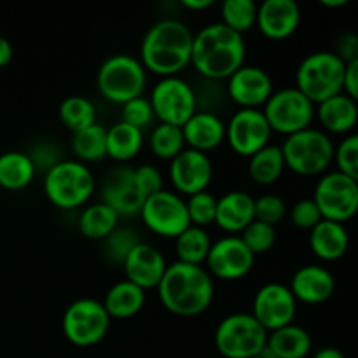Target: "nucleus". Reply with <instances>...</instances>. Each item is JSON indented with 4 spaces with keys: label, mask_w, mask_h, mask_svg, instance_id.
<instances>
[{
    "label": "nucleus",
    "mask_w": 358,
    "mask_h": 358,
    "mask_svg": "<svg viewBox=\"0 0 358 358\" xmlns=\"http://www.w3.org/2000/svg\"><path fill=\"white\" fill-rule=\"evenodd\" d=\"M243 35L236 34L222 23L206 24L192 37L191 63L196 72L206 80L229 79L245 65Z\"/></svg>",
    "instance_id": "f257e3e1"
},
{
    "label": "nucleus",
    "mask_w": 358,
    "mask_h": 358,
    "mask_svg": "<svg viewBox=\"0 0 358 358\" xmlns=\"http://www.w3.org/2000/svg\"><path fill=\"white\" fill-rule=\"evenodd\" d=\"M192 37L194 34L191 28L180 20L164 17L156 21L143 35L140 63L156 76H178L185 66L191 65Z\"/></svg>",
    "instance_id": "f03ea898"
},
{
    "label": "nucleus",
    "mask_w": 358,
    "mask_h": 358,
    "mask_svg": "<svg viewBox=\"0 0 358 358\" xmlns=\"http://www.w3.org/2000/svg\"><path fill=\"white\" fill-rule=\"evenodd\" d=\"M159 301L170 313L196 317L210 308L213 301V280L203 266L175 261L166 266L159 285Z\"/></svg>",
    "instance_id": "7ed1b4c3"
},
{
    "label": "nucleus",
    "mask_w": 358,
    "mask_h": 358,
    "mask_svg": "<svg viewBox=\"0 0 358 358\" xmlns=\"http://www.w3.org/2000/svg\"><path fill=\"white\" fill-rule=\"evenodd\" d=\"M346 63L334 51H317L299 63L296 87L313 103H322L334 94L343 93Z\"/></svg>",
    "instance_id": "20e7f679"
},
{
    "label": "nucleus",
    "mask_w": 358,
    "mask_h": 358,
    "mask_svg": "<svg viewBox=\"0 0 358 358\" xmlns=\"http://www.w3.org/2000/svg\"><path fill=\"white\" fill-rule=\"evenodd\" d=\"M285 168L303 177L325 173L334 161V143L322 129L306 128L287 136L280 147Z\"/></svg>",
    "instance_id": "39448f33"
},
{
    "label": "nucleus",
    "mask_w": 358,
    "mask_h": 358,
    "mask_svg": "<svg viewBox=\"0 0 358 358\" xmlns=\"http://www.w3.org/2000/svg\"><path fill=\"white\" fill-rule=\"evenodd\" d=\"M45 198L55 206L73 210L90 201L94 192L93 171L76 159H62L45 171Z\"/></svg>",
    "instance_id": "423d86ee"
},
{
    "label": "nucleus",
    "mask_w": 358,
    "mask_h": 358,
    "mask_svg": "<svg viewBox=\"0 0 358 358\" xmlns=\"http://www.w3.org/2000/svg\"><path fill=\"white\" fill-rule=\"evenodd\" d=\"M98 90L101 96L117 105L142 96L147 84V70L131 55H112L98 69Z\"/></svg>",
    "instance_id": "0eeeda50"
},
{
    "label": "nucleus",
    "mask_w": 358,
    "mask_h": 358,
    "mask_svg": "<svg viewBox=\"0 0 358 358\" xmlns=\"http://www.w3.org/2000/svg\"><path fill=\"white\" fill-rule=\"evenodd\" d=\"M268 331L250 313H233L215 329V348L226 358H254L266 348Z\"/></svg>",
    "instance_id": "6e6552de"
},
{
    "label": "nucleus",
    "mask_w": 358,
    "mask_h": 358,
    "mask_svg": "<svg viewBox=\"0 0 358 358\" xmlns=\"http://www.w3.org/2000/svg\"><path fill=\"white\" fill-rule=\"evenodd\" d=\"M271 131L282 135H294L303 129L311 128L315 119V103L308 100L296 86L273 91L269 100L262 108Z\"/></svg>",
    "instance_id": "1a4fd4ad"
},
{
    "label": "nucleus",
    "mask_w": 358,
    "mask_h": 358,
    "mask_svg": "<svg viewBox=\"0 0 358 358\" xmlns=\"http://www.w3.org/2000/svg\"><path fill=\"white\" fill-rule=\"evenodd\" d=\"M110 317L103 304L91 297L77 299L63 315V332L72 345L79 348L94 346L107 336Z\"/></svg>",
    "instance_id": "9d476101"
},
{
    "label": "nucleus",
    "mask_w": 358,
    "mask_h": 358,
    "mask_svg": "<svg viewBox=\"0 0 358 358\" xmlns=\"http://www.w3.org/2000/svg\"><path fill=\"white\" fill-rule=\"evenodd\" d=\"M313 201L322 219L345 224L358 210V180L338 170L329 171L317 182Z\"/></svg>",
    "instance_id": "9b49d317"
},
{
    "label": "nucleus",
    "mask_w": 358,
    "mask_h": 358,
    "mask_svg": "<svg viewBox=\"0 0 358 358\" xmlns=\"http://www.w3.org/2000/svg\"><path fill=\"white\" fill-rule=\"evenodd\" d=\"M149 101L154 117L178 128H182L196 112L194 87L178 76L161 77L150 91Z\"/></svg>",
    "instance_id": "f8f14e48"
},
{
    "label": "nucleus",
    "mask_w": 358,
    "mask_h": 358,
    "mask_svg": "<svg viewBox=\"0 0 358 358\" xmlns=\"http://www.w3.org/2000/svg\"><path fill=\"white\" fill-rule=\"evenodd\" d=\"M140 217L154 234L164 238H177L191 226L184 199L164 189L145 198L140 208Z\"/></svg>",
    "instance_id": "ddd939ff"
},
{
    "label": "nucleus",
    "mask_w": 358,
    "mask_h": 358,
    "mask_svg": "<svg viewBox=\"0 0 358 358\" xmlns=\"http://www.w3.org/2000/svg\"><path fill=\"white\" fill-rule=\"evenodd\" d=\"M271 128L261 108H240L226 124V140L238 156L250 157L269 145Z\"/></svg>",
    "instance_id": "4468645a"
},
{
    "label": "nucleus",
    "mask_w": 358,
    "mask_h": 358,
    "mask_svg": "<svg viewBox=\"0 0 358 358\" xmlns=\"http://www.w3.org/2000/svg\"><path fill=\"white\" fill-rule=\"evenodd\" d=\"M297 301L283 283H266L255 292L252 317L268 332L290 325L296 318Z\"/></svg>",
    "instance_id": "2eb2a0df"
},
{
    "label": "nucleus",
    "mask_w": 358,
    "mask_h": 358,
    "mask_svg": "<svg viewBox=\"0 0 358 358\" xmlns=\"http://www.w3.org/2000/svg\"><path fill=\"white\" fill-rule=\"evenodd\" d=\"M206 268L208 273L219 280H240L252 271L255 262V255L248 250L240 236H224L219 241L212 243L208 255H206Z\"/></svg>",
    "instance_id": "dca6fc26"
},
{
    "label": "nucleus",
    "mask_w": 358,
    "mask_h": 358,
    "mask_svg": "<svg viewBox=\"0 0 358 358\" xmlns=\"http://www.w3.org/2000/svg\"><path fill=\"white\" fill-rule=\"evenodd\" d=\"M170 182L180 194L192 196L206 191L213 177V166L205 152L184 149L170 161Z\"/></svg>",
    "instance_id": "f3484780"
},
{
    "label": "nucleus",
    "mask_w": 358,
    "mask_h": 358,
    "mask_svg": "<svg viewBox=\"0 0 358 358\" xmlns=\"http://www.w3.org/2000/svg\"><path fill=\"white\" fill-rule=\"evenodd\" d=\"M273 79L264 69L243 65L227 79L226 94L241 108L264 107L273 94Z\"/></svg>",
    "instance_id": "a211bd4d"
},
{
    "label": "nucleus",
    "mask_w": 358,
    "mask_h": 358,
    "mask_svg": "<svg viewBox=\"0 0 358 358\" xmlns=\"http://www.w3.org/2000/svg\"><path fill=\"white\" fill-rule=\"evenodd\" d=\"M133 170L135 168L129 166L114 168L105 177L103 187H101V203L110 206L119 217L136 215L145 201L133 180Z\"/></svg>",
    "instance_id": "6ab92c4d"
},
{
    "label": "nucleus",
    "mask_w": 358,
    "mask_h": 358,
    "mask_svg": "<svg viewBox=\"0 0 358 358\" xmlns=\"http://www.w3.org/2000/svg\"><path fill=\"white\" fill-rule=\"evenodd\" d=\"M301 23V7L296 0H264L257 6L255 24L264 37L283 41L297 30Z\"/></svg>",
    "instance_id": "aec40b11"
},
{
    "label": "nucleus",
    "mask_w": 358,
    "mask_h": 358,
    "mask_svg": "<svg viewBox=\"0 0 358 358\" xmlns=\"http://www.w3.org/2000/svg\"><path fill=\"white\" fill-rule=\"evenodd\" d=\"M122 266H124L126 280L145 290L156 289L159 285L168 264L164 261L163 254L156 247L140 241L126 255Z\"/></svg>",
    "instance_id": "412c9836"
},
{
    "label": "nucleus",
    "mask_w": 358,
    "mask_h": 358,
    "mask_svg": "<svg viewBox=\"0 0 358 358\" xmlns=\"http://www.w3.org/2000/svg\"><path fill=\"white\" fill-rule=\"evenodd\" d=\"M289 289L296 301L304 304H322L334 294L336 280L329 269L317 264H306L294 273Z\"/></svg>",
    "instance_id": "4be33fe9"
},
{
    "label": "nucleus",
    "mask_w": 358,
    "mask_h": 358,
    "mask_svg": "<svg viewBox=\"0 0 358 358\" xmlns=\"http://www.w3.org/2000/svg\"><path fill=\"white\" fill-rule=\"evenodd\" d=\"M182 135L189 149L206 154L226 140V124L219 114L196 110L194 115L182 126Z\"/></svg>",
    "instance_id": "5701e85b"
},
{
    "label": "nucleus",
    "mask_w": 358,
    "mask_h": 358,
    "mask_svg": "<svg viewBox=\"0 0 358 358\" xmlns=\"http://www.w3.org/2000/svg\"><path fill=\"white\" fill-rule=\"evenodd\" d=\"M254 220V198L248 192L229 191L217 199L215 224L226 233H241Z\"/></svg>",
    "instance_id": "b1692460"
},
{
    "label": "nucleus",
    "mask_w": 358,
    "mask_h": 358,
    "mask_svg": "<svg viewBox=\"0 0 358 358\" xmlns=\"http://www.w3.org/2000/svg\"><path fill=\"white\" fill-rule=\"evenodd\" d=\"M350 234L345 224L322 219L310 231V248L322 261H338L348 252Z\"/></svg>",
    "instance_id": "393cba45"
},
{
    "label": "nucleus",
    "mask_w": 358,
    "mask_h": 358,
    "mask_svg": "<svg viewBox=\"0 0 358 358\" xmlns=\"http://www.w3.org/2000/svg\"><path fill=\"white\" fill-rule=\"evenodd\" d=\"M315 115L318 117L325 131L343 135V133L353 131L358 119L357 100H352L345 93L334 94L322 103H318Z\"/></svg>",
    "instance_id": "a878e982"
},
{
    "label": "nucleus",
    "mask_w": 358,
    "mask_h": 358,
    "mask_svg": "<svg viewBox=\"0 0 358 358\" xmlns=\"http://www.w3.org/2000/svg\"><path fill=\"white\" fill-rule=\"evenodd\" d=\"M101 304L110 318H131L142 311L145 304V290L128 280H121L108 289Z\"/></svg>",
    "instance_id": "bb28decb"
},
{
    "label": "nucleus",
    "mask_w": 358,
    "mask_h": 358,
    "mask_svg": "<svg viewBox=\"0 0 358 358\" xmlns=\"http://www.w3.org/2000/svg\"><path fill=\"white\" fill-rule=\"evenodd\" d=\"M266 346L276 358H306L311 352V336L299 325H285L268 332Z\"/></svg>",
    "instance_id": "cd10ccee"
},
{
    "label": "nucleus",
    "mask_w": 358,
    "mask_h": 358,
    "mask_svg": "<svg viewBox=\"0 0 358 358\" xmlns=\"http://www.w3.org/2000/svg\"><path fill=\"white\" fill-rule=\"evenodd\" d=\"M35 166L30 156L20 150L0 154V187L20 191L28 187L35 177Z\"/></svg>",
    "instance_id": "c85d7f7f"
},
{
    "label": "nucleus",
    "mask_w": 358,
    "mask_h": 358,
    "mask_svg": "<svg viewBox=\"0 0 358 358\" xmlns=\"http://www.w3.org/2000/svg\"><path fill=\"white\" fill-rule=\"evenodd\" d=\"M143 143L142 129L119 121L107 129V156L119 163L136 157Z\"/></svg>",
    "instance_id": "c756f323"
},
{
    "label": "nucleus",
    "mask_w": 358,
    "mask_h": 358,
    "mask_svg": "<svg viewBox=\"0 0 358 358\" xmlns=\"http://www.w3.org/2000/svg\"><path fill=\"white\" fill-rule=\"evenodd\" d=\"M248 159V175L257 185L275 184L285 170V161L278 145H266Z\"/></svg>",
    "instance_id": "7c9ffc66"
},
{
    "label": "nucleus",
    "mask_w": 358,
    "mask_h": 358,
    "mask_svg": "<svg viewBox=\"0 0 358 358\" xmlns=\"http://www.w3.org/2000/svg\"><path fill=\"white\" fill-rule=\"evenodd\" d=\"M119 215L105 203H93L80 212L79 231L90 240H105L117 227Z\"/></svg>",
    "instance_id": "2f4dec72"
},
{
    "label": "nucleus",
    "mask_w": 358,
    "mask_h": 358,
    "mask_svg": "<svg viewBox=\"0 0 358 358\" xmlns=\"http://www.w3.org/2000/svg\"><path fill=\"white\" fill-rule=\"evenodd\" d=\"M212 240L206 229L198 226H189L175 238V252H177L178 262L185 264L201 266L206 261Z\"/></svg>",
    "instance_id": "473e14b6"
},
{
    "label": "nucleus",
    "mask_w": 358,
    "mask_h": 358,
    "mask_svg": "<svg viewBox=\"0 0 358 358\" xmlns=\"http://www.w3.org/2000/svg\"><path fill=\"white\" fill-rule=\"evenodd\" d=\"M72 152L77 159L83 161H100L107 156V128L98 122L72 136Z\"/></svg>",
    "instance_id": "72a5a7b5"
},
{
    "label": "nucleus",
    "mask_w": 358,
    "mask_h": 358,
    "mask_svg": "<svg viewBox=\"0 0 358 358\" xmlns=\"http://www.w3.org/2000/svg\"><path fill=\"white\" fill-rule=\"evenodd\" d=\"M59 121L70 129L77 133L86 129L96 122V108L90 98L84 96H69L62 101L58 108Z\"/></svg>",
    "instance_id": "f704fd0d"
},
{
    "label": "nucleus",
    "mask_w": 358,
    "mask_h": 358,
    "mask_svg": "<svg viewBox=\"0 0 358 358\" xmlns=\"http://www.w3.org/2000/svg\"><path fill=\"white\" fill-rule=\"evenodd\" d=\"M222 13V21L236 34L243 35L245 31L252 30L257 20V3L254 0H226L220 7Z\"/></svg>",
    "instance_id": "c9c22d12"
},
{
    "label": "nucleus",
    "mask_w": 358,
    "mask_h": 358,
    "mask_svg": "<svg viewBox=\"0 0 358 358\" xmlns=\"http://www.w3.org/2000/svg\"><path fill=\"white\" fill-rule=\"evenodd\" d=\"M150 150L156 157L159 159L171 161L175 156L184 150V135H182V128L171 124H164V122H159L156 128L150 133Z\"/></svg>",
    "instance_id": "e433bc0d"
},
{
    "label": "nucleus",
    "mask_w": 358,
    "mask_h": 358,
    "mask_svg": "<svg viewBox=\"0 0 358 358\" xmlns=\"http://www.w3.org/2000/svg\"><path fill=\"white\" fill-rule=\"evenodd\" d=\"M185 208H187L191 226H198L205 229L206 226L215 224L217 198L213 194H210L208 191L189 196V199L185 201Z\"/></svg>",
    "instance_id": "4c0bfd02"
},
{
    "label": "nucleus",
    "mask_w": 358,
    "mask_h": 358,
    "mask_svg": "<svg viewBox=\"0 0 358 358\" xmlns=\"http://www.w3.org/2000/svg\"><path fill=\"white\" fill-rule=\"evenodd\" d=\"M241 240L247 245L248 250L254 255L266 254V252L271 250L276 243V229L275 226H269V224L259 222L254 220L252 224H248L243 231H241Z\"/></svg>",
    "instance_id": "58836bf2"
},
{
    "label": "nucleus",
    "mask_w": 358,
    "mask_h": 358,
    "mask_svg": "<svg viewBox=\"0 0 358 358\" xmlns=\"http://www.w3.org/2000/svg\"><path fill=\"white\" fill-rule=\"evenodd\" d=\"M138 233L128 227H115L107 238H105V250L110 261L122 262L126 255L131 252L135 245H138Z\"/></svg>",
    "instance_id": "ea45409f"
},
{
    "label": "nucleus",
    "mask_w": 358,
    "mask_h": 358,
    "mask_svg": "<svg viewBox=\"0 0 358 358\" xmlns=\"http://www.w3.org/2000/svg\"><path fill=\"white\" fill-rule=\"evenodd\" d=\"M334 161L338 171L358 180V135H346L345 140L334 147Z\"/></svg>",
    "instance_id": "a19ab883"
},
{
    "label": "nucleus",
    "mask_w": 358,
    "mask_h": 358,
    "mask_svg": "<svg viewBox=\"0 0 358 358\" xmlns=\"http://www.w3.org/2000/svg\"><path fill=\"white\" fill-rule=\"evenodd\" d=\"M287 205L280 196L264 194L261 198L254 199V217L259 222L275 226L285 217Z\"/></svg>",
    "instance_id": "79ce46f5"
},
{
    "label": "nucleus",
    "mask_w": 358,
    "mask_h": 358,
    "mask_svg": "<svg viewBox=\"0 0 358 358\" xmlns=\"http://www.w3.org/2000/svg\"><path fill=\"white\" fill-rule=\"evenodd\" d=\"M122 122L129 126H135V128L142 129L145 126H149L150 122L154 121V110L150 107V101L149 98H133V100L126 101L122 105Z\"/></svg>",
    "instance_id": "37998d69"
},
{
    "label": "nucleus",
    "mask_w": 358,
    "mask_h": 358,
    "mask_svg": "<svg viewBox=\"0 0 358 358\" xmlns=\"http://www.w3.org/2000/svg\"><path fill=\"white\" fill-rule=\"evenodd\" d=\"M133 180L143 199L163 191V175L152 164H142L133 170Z\"/></svg>",
    "instance_id": "c03bdc74"
},
{
    "label": "nucleus",
    "mask_w": 358,
    "mask_h": 358,
    "mask_svg": "<svg viewBox=\"0 0 358 358\" xmlns=\"http://www.w3.org/2000/svg\"><path fill=\"white\" fill-rule=\"evenodd\" d=\"M290 220L297 229L311 231L322 220V213L313 199H299L290 208Z\"/></svg>",
    "instance_id": "a18cd8bd"
},
{
    "label": "nucleus",
    "mask_w": 358,
    "mask_h": 358,
    "mask_svg": "<svg viewBox=\"0 0 358 358\" xmlns=\"http://www.w3.org/2000/svg\"><path fill=\"white\" fill-rule=\"evenodd\" d=\"M28 156H30L35 170H44V171L51 170L55 164H58L59 161H62V157H59V149L52 142L37 143Z\"/></svg>",
    "instance_id": "49530a36"
},
{
    "label": "nucleus",
    "mask_w": 358,
    "mask_h": 358,
    "mask_svg": "<svg viewBox=\"0 0 358 358\" xmlns=\"http://www.w3.org/2000/svg\"><path fill=\"white\" fill-rule=\"evenodd\" d=\"M343 93L352 100L358 98V59L346 63L345 77H343Z\"/></svg>",
    "instance_id": "de8ad7c7"
},
{
    "label": "nucleus",
    "mask_w": 358,
    "mask_h": 358,
    "mask_svg": "<svg viewBox=\"0 0 358 358\" xmlns=\"http://www.w3.org/2000/svg\"><path fill=\"white\" fill-rule=\"evenodd\" d=\"M345 63L358 59V38L355 35H345L343 42L339 44L338 51H334Z\"/></svg>",
    "instance_id": "09e8293b"
},
{
    "label": "nucleus",
    "mask_w": 358,
    "mask_h": 358,
    "mask_svg": "<svg viewBox=\"0 0 358 358\" xmlns=\"http://www.w3.org/2000/svg\"><path fill=\"white\" fill-rule=\"evenodd\" d=\"M10 59H13V45L6 37L0 35V69L9 65Z\"/></svg>",
    "instance_id": "8fccbe9b"
},
{
    "label": "nucleus",
    "mask_w": 358,
    "mask_h": 358,
    "mask_svg": "<svg viewBox=\"0 0 358 358\" xmlns=\"http://www.w3.org/2000/svg\"><path fill=\"white\" fill-rule=\"evenodd\" d=\"M182 6L191 10H203L213 6V0H182Z\"/></svg>",
    "instance_id": "3c124183"
},
{
    "label": "nucleus",
    "mask_w": 358,
    "mask_h": 358,
    "mask_svg": "<svg viewBox=\"0 0 358 358\" xmlns=\"http://www.w3.org/2000/svg\"><path fill=\"white\" fill-rule=\"evenodd\" d=\"M313 358H346V357L341 350L332 348V346H325V348L318 350V352L315 353Z\"/></svg>",
    "instance_id": "603ef678"
},
{
    "label": "nucleus",
    "mask_w": 358,
    "mask_h": 358,
    "mask_svg": "<svg viewBox=\"0 0 358 358\" xmlns=\"http://www.w3.org/2000/svg\"><path fill=\"white\" fill-rule=\"evenodd\" d=\"M348 3V0H322V6L325 7H343Z\"/></svg>",
    "instance_id": "864d4df0"
},
{
    "label": "nucleus",
    "mask_w": 358,
    "mask_h": 358,
    "mask_svg": "<svg viewBox=\"0 0 358 358\" xmlns=\"http://www.w3.org/2000/svg\"><path fill=\"white\" fill-rule=\"evenodd\" d=\"M254 358H276V357L273 355V353L269 352V348H268V346H266V348H264V350H261V352H259L257 355H255Z\"/></svg>",
    "instance_id": "5fc2aeb1"
}]
</instances>
